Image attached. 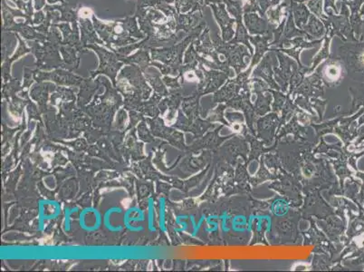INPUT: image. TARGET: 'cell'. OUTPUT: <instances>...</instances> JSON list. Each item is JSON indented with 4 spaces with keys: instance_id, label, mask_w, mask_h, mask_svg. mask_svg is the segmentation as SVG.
<instances>
[{
    "instance_id": "6da1fadb",
    "label": "cell",
    "mask_w": 364,
    "mask_h": 272,
    "mask_svg": "<svg viewBox=\"0 0 364 272\" xmlns=\"http://www.w3.org/2000/svg\"><path fill=\"white\" fill-rule=\"evenodd\" d=\"M338 75H339V70H338V68L335 65H331V66H329L326 69V76L331 80L336 79Z\"/></svg>"
},
{
    "instance_id": "7a4b0ae2",
    "label": "cell",
    "mask_w": 364,
    "mask_h": 272,
    "mask_svg": "<svg viewBox=\"0 0 364 272\" xmlns=\"http://www.w3.org/2000/svg\"><path fill=\"white\" fill-rule=\"evenodd\" d=\"M8 5H10L12 8H15L16 7V5L13 4L12 2H10V1H8Z\"/></svg>"
},
{
    "instance_id": "3957f363",
    "label": "cell",
    "mask_w": 364,
    "mask_h": 272,
    "mask_svg": "<svg viewBox=\"0 0 364 272\" xmlns=\"http://www.w3.org/2000/svg\"><path fill=\"white\" fill-rule=\"evenodd\" d=\"M362 58H363V61H364V56H363V57H362Z\"/></svg>"
}]
</instances>
